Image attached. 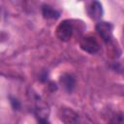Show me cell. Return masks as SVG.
Returning <instances> with one entry per match:
<instances>
[{
  "instance_id": "277c9868",
  "label": "cell",
  "mask_w": 124,
  "mask_h": 124,
  "mask_svg": "<svg viewBox=\"0 0 124 124\" xmlns=\"http://www.w3.org/2000/svg\"><path fill=\"white\" fill-rule=\"evenodd\" d=\"M59 117L64 124H79L78 115L69 108H61Z\"/></svg>"
},
{
  "instance_id": "30bf717a",
  "label": "cell",
  "mask_w": 124,
  "mask_h": 124,
  "mask_svg": "<svg viewBox=\"0 0 124 124\" xmlns=\"http://www.w3.org/2000/svg\"><path fill=\"white\" fill-rule=\"evenodd\" d=\"M39 124H50L46 118H40L39 119Z\"/></svg>"
},
{
  "instance_id": "8992f818",
  "label": "cell",
  "mask_w": 124,
  "mask_h": 124,
  "mask_svg": "<svg viewBox=\"0 0 124 124\" xmlns=\"http://www.w3.org/2000/svg\"><path fill=\"white\" fill-rule=\"evenodd\" d=\"M60 83L62 84L63 88L69 92H71L76 84V80L74 78V77L70 74H63L60 77Z\"/></svg>"
},
{
  "instance_id": "ba28073f",
  "label": "cell",
  "mask_w": 124,
  "mask_h": 124,
  "mask_svg": "<svg viewBox=\"0 0 124 124\" xmlns=\"http://www.w3.org/2000/svg\"><path fill=\"white\" fill-rule=\"evenodd\" d=\"M108 124H124V114L115 113L108 121Z\"/></svg>"
},
{
  "instance_id": "5b68a950",
  "label": "cell",
  "mask_w": 124,
  "mask_h": 124,
  "mask_svg": "<svg viewBox=\"0 0 124 124\" xmlns=\"http://www.w3.org/2000/svg\"><path fill=\"white\" fill-rule=\"evenodd\" d=\"M87 14L88 16H90V18L94 19V20H98L101 18L102 15H103V8H102V5L98 2V1H93L91 2L87 9Z\"/></svg>"
},
{
  "instance_id": "7a4b0ae2",
  "label": "cell",
  "mask_w": 124,
  "mask_h": 124,
  "mask_svg": "<svg viewBox=\"0 0 124 124\" xmlns=\"http://www.w3.org/2000/svg\"><path fill=\"white\" fill-rule=\"evenodd\" d=\"M79 46L83 51L91 54L98 52L100 49V45L97 39L93 36H85L81 38V40L79 41Z\"/></svg>"
},
{
  "instance_id": "6da1fadb",
  "label": "cell",
  "mask_w": 124,
  "mask_h": 124,
  "mask_svg": "<svg viewBox=\"0 0 124 124\" xmlns=\"http://www.w3.org/2000/svg\"><path fill=\"white\" fill-rule=\"evenodd\" d=\"M74 32V27L71 21L69 20H63L59 23V25L56 28V36L57 38L62 42H67L72 38Z\"/></svg>"
},
{
  "instance_id": "3957f363",
  "label": "cell",
  "mask_w": 124,
  "mask_h": 124,
  "mask_svg": "<svg viewBox=\"0 0 124 124\" xmlns=\"http://www.w3.org/2000/svg\"><path fill=\"white\" fill-rule=\"evenodd\" d=\"M96 31L100 35V37L106 42L109 43L112 39V31H113V26L110 22H106V21H101L97 23L96 25Z\"/></svg>"
},
{
  "instance_id": "52a82bcc",
  "label": "cell",
  "mask_w": 124,
  "mask_h": 124,
  "mask_svg": "<svg viewBox=\"0 0 124 124\" xmlns=\"http://www.w3.org/2000/svg\"><path fill=\"white\" fill-rule=\"evenodd\" d=\"M42 14L44 16L45 18H50V19H55L57 17H59L60 14L59 12H57L55 9H53L52 7L48 6V5H44L42 8Z\"/></svg>"
},
{
  "instance_id": "9c48e42d",
  "label": "cell",
  "mask_w": 124,
  "mask_h": 124,
  "mask_svg": "<svg viewBox=\"0 0 124 124\" xmlns=\"http://www.w3.org/2000/svg\"><path fill=\"white\" fill-rule=\"evenodd\" d=\"M11 103L13 104V107H14L15 109L19 108V104H18V102H17L16 100H15V99H11Z\"/></svg>"
}]
</instances>
